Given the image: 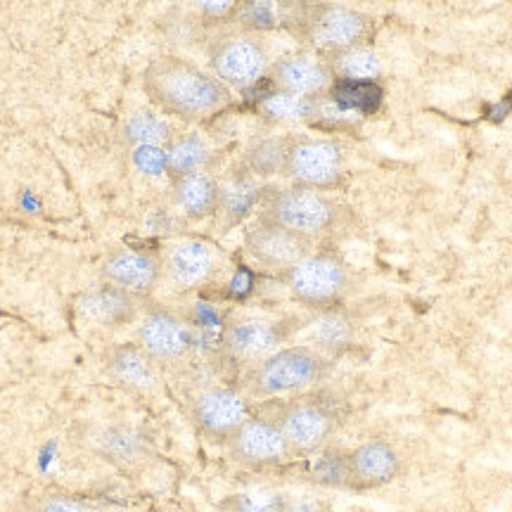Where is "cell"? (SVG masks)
<instances>
[{"label":"cell","mask_w":512,"mask_h":512,"mask_svg":"<svg viewBox=\"0 0 512 512\" xmlns=\"http://www.w3.org/2000/svg\"><path fill=\"white\" fill-rule=\"evenodd\" d=\"M216 266L214 247L204 240H183L169 249L164 259V271L169 280L181 290H192L207 283Z\"/></svg>","instance_id":"obj_17"},{"label":"cell","mask_w":512,"mask_h":512,"mask_svg":"<svg viewBox=\"0 0 512 512\" xmlns=\"http://www.w3.org/2000/svg\"><path fill=\"white\" fill-rule=\"evenodd\" d=\"M290 496L278 491H242L230 494L219 503L221 512H285Z\"/></svg>","instance_id":"obj_27"},{"label":"cell","mask_w":512,"mask_h":512,"mask_svg":"<svg viewBox=\"0 0 512 512\" xmlns=\"http://www.w3.org/2000/svg\"><path fill=\"white\" fill-rule=\"evenodd\" d=\"M105 370L114 382L128 389H152L157 382V363L138 342L117 344L107 351Z\"/></svg>","instance_id":"obj_18"},{"label":"cell","mask_w":512,"mask_h":512,"mask_svg":"<svg viewBox=\"0 0 512 512\" xmlns=\"http://www.w3.org/2000/svg\"><path fill=\"white\" fill-rule=\"evenodd\" d=\"M273 420L283 430L294 456L316 453L337 430V413L318 396H297L275 408Z\"/></svg>","instance_id":"obj_6"},{"label":"cell","mask_w":512,"mask_h":512,"mask_svg":"<svg viewBox=\"0 0 512 512\" xmlns=\"http://www.w3.org/2000/svg\"><path fill=\"white\" fill-rule=\"evenodd\" d=\"M299 27L311 46L325 53H339L363 46V41L373 31V22L361 10L347 5H311L302 10Z\"/></svg>","instance_id":"obj_5"},{"label":"cell","mask_w":512,"mask_h":512,"mask_svg":"<svg viewBox=\"0 0 512 512\" xmlns=\"http://www.w3.org/2000/svg\"><path fill=\"white\" fill-rule=\"evenodd\" d=\"M264 110L275 119H311L316 117V100L278 91L264 100Z\"/></svg>","instance_id":"obj_29"},{"label":"cell","mask_w":512,"mask_h":512,"mask_svg":"<svg viewBox=\"0 0 512 512\" xmlns=\"http://www.w3.org/2000/svg\"><path fill=\"white\" fill-rule=\"evenodd\" d=\"M328 64L332 76L344 83H373L382 72L380 57L366 46L332 53Z\"/></svg>","instance_id":"obj_23"},{"label":"cell","mask_w":512,"mask_h":512,"mask_svg":"<svg viewBox=\"0 0 512 512\" xmlns=\"http://www.w3.org/2000/svg\"><path fill=\"white\" fill-rule=\"evenodd\" d=\"M226 446L230 456L247 467H273L294 456L278 422L266 415H249Z\"/></svg>","instance_id":"obj_10"},{"label":"cell","mask_w":512,"mask_h":512,"mask_svg":"<svg viewBox=\"0 0 512 512\" xmlns=\"http://www.w3.org/2000/svg\"><path fill=\"white\" fill-rule=\"evenodd\" d=\"M332 98L342 110L373 112L382 100V91L375 83H344L339 81L332 88Z\"/></svg>","instance_id":"obj_28"},{"label":"cell","mask_w":512,"mask_h":512,"mask_svg":"<svg viewBox=\"0 0 512 512\" xmlns=\"http://www.w3.org/2000/svg\"><path fill=\"white\" fill-rule=\"evenodd\" d=\"M287 138H261L247 150V169L256 176L285 174Z\"/></svg>","instance_id":"obj_26"},{"label":"cell","mask_w":512,"mask_h":512,"mask_svg":"<svg viewBox=\"0 0 512 512\" xmlns=\"http://www.w3.org/2000/svg\"><path fill=\"white\" fill-rule=\"evenodd\" d=\"M247 394L233 387H211L197 394L192 401V422L204 439L216 444H228V439L240 430L249 418Z\"/></svg>","instance_id":"obj_9"},{"label":"cell","mask_w":512,"mask_h":512,"mask_svg":"<svg viewBox=\"0 0 512 512\" xmlns=\"http://www.w3.org/2000/svg\"><path fill=\"white\" fill-rule=\"evenodd\" d=\"M285 283L294 302L313 311H330L349 290V271L337 252L320 249L285 271Z\"/></svg>","instance_id":"obj_3"},{"label":"cell","mask_w":512,"mask_h":512,"mask_svg":"<svg viewBox=\"0 0 512 512\" xmlns=\"http://www.w3.org/2000/svg\"><path fill=\"white\" fill-rule=\"evenodd\" d=\"M261 216L313 240L330 233L339 223L342 211L332 197L323 195L320 190L292 185V188L273 190L271 195H266Z\"/></svg>","instance_id":"obj_4"},{"label":"cell","mask_w":512,"mask_h":512,"mask_svg":"<svg viewBox=\"0 0 512 512\" xmlns=\"http://www.w3.org/2000/svg\"><path fill=\"white\" fill-rule=\"evenodd\" d=\"M143 88L159 110L185 121H200L230 102L228 86L178 55H162L147 64Z\"/></svg>","instance_id":"obj_1"},{"label":"cell","mask_w":512,"mask_h":512,"mask_svg":"<svg viewBox=\"0 0 512 512\" xmlns=\"http://www.w3.org/2000/svg\"><path fill=\"white\" fill-rule=\"evenodd\" d=\"M247 252L259 261L261 266L273 268V271H290L299 261L313 252V240L294 230L280 226L261 216L256 226L247 230L245 238Z\"/></svg>","instance_id":"obj_12"},{"label":"cell","mask_w":512,"mask_h":512,"mask_svg":"<svg viewBox=\"0 0 512 512\" xmlns=\"http://www.w3.org/2000/svg\"><path fill=\"white\" fill-rule=\"evenodd\" d=\"M100 456L121 470H138L150 460L152 448L136 427H110L100 437Z\"/></svg>","instance_id":"obj_21"},{"label":"cell","mask_w":512,"mask_h":512,"mask_svg":"<svg viewBox=\"0 0 512 512\" xmlns=\"http://www.w3.org/2000/svg\"><path fill=\"white\" fill-rule=\"evenodd\" d=\"M138 344L152 361L162 363H178L190 354L192 349V332L174 311L164 306L152 304L145 311L143 320L138 325Z\"/></svg>","instance_id":"obj_13"},{"label":"cell","mask_w":512,"mask_h":512,"mask_svg":"<svg viewBox=\"0 0 512 512\" xmlns=\"http://www.w3.org/2000/svg\"><path fill=\"white\" fill-rule=\"evenodd\" d=\"M318 482L332 486H347V453H328L316 465Z\"/></svg>","instance_id":"obj_30"},{"label":"cell","mask_w":512,"mask_h":512,"mask_svg":"<svg viewBox=\"0 0 512 512\" xmlns=\"http://www.w3.org/2000/svg\"><path fill=\"white\" fill-rule=\"evenodd\" d=\"M285 512H335L325 501L316 498H290Z\"/></svg>","instance_id":"obj_35"},{"label":"cell","mask_w":512,"mask_h":512,"mask_svg":"<svg viewBox=\"0 0 512 512\" xmlns=\"http://www.w3.org/2000/svg\"><path fill=\"white\" fill-rule=\"evenodd\" d=\"M320 347L325 349H342L347 347V342L351 339V325L349 320H344L342 316H328L320 325Z\"/></svg>","instance_id":"obj_31"},{"label":"cell","mask_w":512,"mask_h":512,"mask_svg":"<svg viewBox=\"0 0 512 512\" xmlns=\"http://www.w3.org/2000/svg\"><path fill=\"white\" fill-rule=\"evenodd\" d=\"M510 112H512V95H508V98L501 100V102H498V105L491 107V110H489V119L501 121V119L508 117Z\"/></svg>","instance_id":"obj_36"},{"label":"cell","mask_w":512,"mask_h":512,"mask_svg":"<svg viewBox=\"0 0 512 512\" xmlns=\"http://www.w3.org/2000/svg\"><path fill=\"white\" fill-rule=\"evenodd\" d=\"M290 335L283 320L235 318L223 330V349L230 358L242 363H256L280 349Z\"/></svg>","instance_id":"obj_14"},{"label":"cell","mask_w":512,"mask_h":512,"mask_svg":"<svg viewBox=\"0 0 512 512\" xmlns=\"http://www.w3.org/2000/svg\"><path fill=\"white\" fill-rule=\"evenodd\" d=\"M174 202L190 219H204L219 211L221 204V183L207 171H197L181 178H174Z\"/></svg>","instance_id":"obj_20"},{"label":"cell","mask_w":512,"mask_h":512,"mask_svg":"<svg viewBox=\"0 0 512 512\" xmlns=\"http://www.w3.org/2000/svg\"><path fill=\"white\" fill-rule=\"evenodd\" d=\"M166 155V174L174 178L197 174L204 171V166L211 162V150L200 136L195 133H183V136H174L171 143L164 147Z\"/></svg>","instance_id":"obj_22"},{"label":"cell","mask_w":512,"mask_h":512,"mask_svg":"<svg viewBox=\"0 0 512 512\" xmlns=\"http://www.w3.org/2000/svg\"><path fill=\"white\" fill-rule=\"evenodd\" d=\"M401 470V458L392 444L370 439L347 453V486L349 489H377L394 482Z\"/></svg>","instance_id":"obj_16"},{"label":"cell","mask_w":512,"mask_h":512,"mask_svg":"<svg viewBox=\"0 0 512 512\" xmlns=\"http://www.w3.org/2000/svg\"><path fill=\"white\" fill-rule=\"evenodd\" d=\"M342 150L325 138H287L285 174L294 185L311 190H328L342 181Z\"/></svg>","instance_id":"obj_7"},{"label":"cell","mask_w":512,"mask_h":512,"mask_svg":"<svg viewBox=\"0 0 512 512\" xmlns=\"http://www.w3.org/2000/svg\"><path fill=\"white\" fill-rule=\"evenodd\" d=\"M328 373L330 358L323 351L294 344V347H280L271 356L252 363L242 384L252 399H275V396L304 392L313 384L323 382Z\"/></svg>","instance_id":"obj_2"},{"label":"cell","mask_w":512,"mask_h":512,"mask_svg":"<svg viewBox=\"0 0 512 512\" xmlns=\"http://www.w3.org/2000/svg\"><path fill=\"white\" fill-rule=\"evenodd\" d=\"M133 164H136L143 174H150V176L166 174L164 147H136V152H133Z\"/></svg>","instance_id":"obj_33"},{"label":"cell","mask_w":512,"mask_h":512,"mask_svg":"<svg viewBox=\"0 0 512 512\" xmlns=\"http://www.w3.org/2000/svg\"><path fill=\"white\" fill-rule=\"evenodd\" d=\"M31 512H98V510H95L91 503L81 501V498L53 494V496L41 498V501H36Z\"/></svg>","instance_id":"obj_32"},{"label":"cell","mask_w":512,"mask_h":512,"mask_svg":"<svg viewBox=\"0 0 512 512\" xmlns=\"http://www.w3.org/2000/svg\"><path fill=\"white\" fill-rule=\"evenodd\" d=\"M261 200L259 185L254 183V178L249 174H238L228 185H221V204L219 211L226 219L228 226H235L242 219H247L249 211L254 209V204Z\"/></svg>","instance_id":"obj_24"},{"label":"cell","mask_w":512,"mask_h":512,"mask_svg":"<svg viewBox=\"0 0 512 512\" xmlns=\"http://www.w3.org/2000/svg\"><path fill=\"white\" fill-rule=\"evenodd\" d=\"M164 275V259L155 249H143V247H114L110 254L102 261V278L107 285L121 287V290L138 294L155 292Z\"/></svg>","instance_id":"obj_11"},{"label":"cell","mask_w":512,"mask_h":512,"mask_svg":"<svg viewBox=\"0 0 512 512\" xmlns=\"http://www.w3.org/2000/svg\"><path fill=\"white\" fill-rule=\"evenodd\" d=\"M209 62L223 86L245 91L261 81L268 69L266 46L254 36L219 38L209 50Z\"/></svg>","instance_id":"obj_8"},{"label":"cell","mask_w":512,"mask_h":512,"mask_svg":"<svg viewBox=\"0 0 512 512\" xmlns=\"http://www.w3.org/2000/svg\"><path fill=\"white\" fill-rule=\"evenodd\" d=\"M140 309V297L131 294L121 287L114 285H102L98 290L91 292L86 297V302L81 304V311L95 323L107 325V328H121L128 325L131 320H136Z\"/></svg>","instance_id":"obj_19"},{"label":"cell","mask_w":512,"mask_h":512,"mask_svg":"<svg viewBox=\"0 0 512 512\" xmlns=\"http://www.w3.org/2000/svg\"><path fill=\"white\" fill-rule=\"evenodd\" d=\"M235 10L240 12V19L249 27H271L273 24V8L268 3H247Z\"/></svg>","instance_id":"obj_34"},{"label":"cell","mask_w":512,"mask_h":512,"mask_svg":"<svg viewBox=\"0 0 512 512\" xmlns=\"http://www.w3.org/2000/svg\"><path fill=\"white\" fill-rule=\"evenodd\" d=\"M271 79L278 86V91L316 100L318 95L330 91L335 76L330 72V64L320 57L294 53L273 64Z\"/></svg>","instance_id":"obj_15"},{"label":"cell","mask_w":512,"mask_h":512,"mask_svg":"<svg viewBox=\"0 0 512 512\" xmlns=\"http://www.w3.org/2000/svg\"><path fill=\"white\" fill-rule=\"evenodd\" d=\"M124 138L136 147H166L174 138V131L157 114L136 112L124 124Z\"/></svg>","instance_id":"obj_25"}]
</instances>
